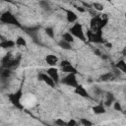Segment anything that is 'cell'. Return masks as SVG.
Instances as JSON below:
<instances>
[{"label": "cell", "mask_w": 126, "mask_h": 126, "mask_svg": "<svg viewBox=\"0 0 126 126\" xmlns=\"http://www.w3.org/2000/svg\"><path fill=\"white\" fill-rule=\"evenodd\" d=\"M38 79L39 80H41V81H43L47 86H49V87H54L55 85H56V83L46 74V73H40L39 75H38Z\"/></svg>", "instance_id": "cell-10"}, {"label": "cell", "mask_w": 126, "mask_h": 126, "mask_svg": "<svg viewBox=\"0 0 126 126\" xmlns=\"http://www.w3.org/2000/svg\"><path fill=\"white\" fill-rule=\"evenodd\" d=\"M12 75V69H9V68H6V67H2L0 69V77L4 80L6 79H9Z\"/></svg>", "instance_id": "cell-13"}, {"label": "cell", "mask_w": 126, "mask_h": 126, "mask_svg": "<svg viewBox=\"0 0 126 126\" xmlns=\"http://www.w3.org/2000/svg\"><path fill=\"white\" fill-rule=\"evenodd\" d=\"M114 78H115V75L112 72H108V73H105V74L101 75L99 79L102 82H108V81H112Z\"/></svg>", "instance_id": "cell-14"}, {"label": "cell", "mask_w": 126, "mask_h": 126, "mask_svg": "<svg viewBox=\"0 0 126 126\" xmlns=\"http://www.w3.org/2000/svg\"><path fill=\"white\" fill-rule=\"evenodd\" d=\"M69 32L74 36V37H77L79 38L80 40L82 41H86L87 37H86V34L84 32V30H83V26L80 24V23H74L73 26L70 28L69 30Z\"/></svg>", "instance_id": "cell-1"}, {"label": "cell", "mask_w": 126, "mask_h": 126, "mask_svg": "<svg viewBox=\"0 0 126 126\" xmlns=\"http://www.w3.org/2000/svg\"><path fill=\"white\" fill-rule=\"evenodd\" d=\"M22 97H23V92L22 89H19L17 92H15L14 94H11L9 95V100L11 101V103L16 106L19 109H23V104H22Z\"/></svg>", "instance_id": "cell-4"}, {"label": "cell", "mask_w": 126, "mask_h": 126, "mask_svg": "<svg viewBox=\"0 0 126 126\" xmlns=\"http://www.w3.org/2000/svg\"><path fill=\"white\" fill-rule=\"evenodd\" d=\"M113 107H114V109L117 110V111H121V110H122V106H121L120 102H118V101H115V102H114Z\"/></svg>", "instance_id": "cell-27"}, {"label": "cell", "mask_w": 126, "mask_h": 126, "mask_svg": "<svg viewBox=\"0 0 126 126\" xmlns=\"http://www.w3.org/2000/svg\"><path fill=\"white\" fill-rule=\"evenodd\" d=\"M46 74L55 82L58 83L59 82V73H58V69L55 66H52L50 68H48L46 70Z\"/></svg>", "instance_id": "cell-8"}, {"label": "cell", "mask_w": 126, "mask_h": 126, "mask_svg": "<svg viewBox=\"0 0 126 126\" xmlns=\"http://www.w3.org/2000/svg\"><path fill=\"white\" fill-rule=\"evenodd\" d=\"M44 31H45V33L47 34V36H49V37H51V38L54 37V33H55V32H54L53 28H51V27H47V28H45Z\"/></svg>", "instance_id": "cell-23"}, {"label": "cell", "mask_w": 126, "mask_h": 126, "mask_svg": "<svg viewBox=\"0 0 126 126\" xmlns=\"http://www.w3.org/2000/svg\"><path fill=\"white\" fill-rule=\"evenodd\" d=\"M93 7H94V9L96 10V11H102L103 8H104V6H103L101 3H98V2H94V3L93 4Z\"/></svg>", "instance_id": "cell-24"}, {"label": "cell", "mask_w": 126, "mask_h": 126, "mask_svg": "<svg viewBox=\"0 0 126 126\" xmlns=\"http://www.w3.org/2000/svg\"><path fill=\"white\" fill-rule=\"evenodd\" d=\"M39 6L41 7V9H43L45 11L50 10V4H49L48 0H40L39 1Z\"/></svg>", "instance_id": "cell-20"}, {"label": "cell", "mask_w": 126, "mask_h": 126, "mask_svg": "<svg viewBox=\"0 0 126 126\" xmlns=\"http://www.w3.org/2000/svg\"><path fill=\"white\" fill-rule=\"evenodd\" d=\"M45 62L50 67L56 66V64L58 63V57L56 55H54V54H48V55L45 56Z\"/></svg>", "instance_id": "cell-12"}, {"label": "cell", "mask_w": 126, "mask_h": 126, "mask_svg": "<svg viewBox=\"0 0 126 126\" xmlns=\"http://www.w3.org/2000/svg\"><path fill=\"white\" fill-rule=\"evenodd\" d=\"M54 123H55L56 125H59V126H67V122H65L64 120H62V119H60V118L56 119V120L54 121Z\"/></svg>", "instance_id": "cell-26"}, {"label": "cell", "mask_w": 126, "mask_h": 126, "mask_svg": "<svg viewBox=\"0 0 126 126\" xmlns=\"http://www.w3.org/2000/svg\"><path fill=\"white\" fill-rule=\"evenodd\" d=\"M62 39L65 40V41H67V42H70V43L74 42V36L69 32H64L62 34Z\"/></svg>", "instance_id": "cell-18"}, {"label": "cell", "mask_w": 126, "mask_h": 126, "mask_svg": "<svg viewBox=\"0 0 126 126\" xmlns=\"http://www.w3.org/2000/svg\"><path fill=\"white\" fill-rule=\"evenodd\" d=\"M104 1H108V2H109V1H111V0H104Z\"/></svg>", "instance_id": "cell-31"}, {"label": "cell", "mask_w": 126, "mask_h": 126, "mask_svg": "<svg viewBox=\"0 0 126 126\" xmlns=\"http://www.w3.org/2000/svg\"><path fill=\"white\" fill-rule=\"evenodd\" d=\"M58 45H59V47H61L62 49H65V50H70L72 48L71 43L70 42H67V41H65L63 39H61L60 41H58Z\"/></svg>", "instance_id": "cell-17"}, {"label": "cell", "mask_w": 126, "mask_h": 126, "mask_svg": "<svg viewBox=\"0 0 126 126\" xmlns=\"http://www.w3.org/2000/svg\"><path fill=\"white\" fill-rule=\"evenodd\" d=\"M15 44H16L17 46H24V47H26V46H27V41H26V39H25L24 37L19 36V37L16 39Z\"/></svg>", "instance_id": "cell-21"}, {"label": "cell", "mask_w": 126, "mask_h": 126, "mask_svg": "<svg viewBox=\"0 0 126 126\" xmlns=\"http://www.w3.org/2000/svg\"><path fill=\"white\" fill-rule=\"evenodd\" d=\"M104 43V45L107 47V48H111L112 47V44L110 43V42H103Z\"/></svg>", "instance_id": "cell-30"}, {"label": "cell", "mask_w": 126, "mask_h": 126, "mask_svg": "<svg viewBox=\"0 0 126 126\" xmlns=\"http://www.w3.org/2000/svg\"><path fill=\"white\" fill-rule=\"evenodd\" d=\"M74 92L76 94H79L80 96H83V97H89V93L87 92V90L82 86V85H78L77 87L74 88Z\"/></svg>", "instance_id": "cell-11"}, {"label": "cell", "mask_w": 126, "mask_h": 126, "mask_svg": "<svg viewBox=\"0 0 126 126\" xmlns=\"http://www.w3.org/2000/svg\"><path fill=\"white\" fill-rule=\"evenodd\" d=\"M65 12H66V20H67L68 23L74 24V23L77 22L78 16H77V14H76L74 11H72V10H70V9H66Z\"/></svg>", "instance_id": "cell-9"}, {"label": "cell", "mask_w": 126, "mask_h": 126, "mask_svg": "<svg viewBox=\"0 0 126 126\" xmlns=\"http://www.w3.org/2000/svg\"><path fill=\"white\" fill-rule=\"evenodd\" d=\"M60 68H61L62 72H64V73H67V74L68 73H75V74H77V69L68 60H62L61 63H60Z\"/></svg>", "instance_id": "cell-7"}, {"label": "cell", "mask_w": 126, "mask_h": 126, "mask_svg": "<svg viewBox=\"0 0 126 126\" xmlns=\"http://www.w3.org/2000/svg\"><path fill=\"white\" fill-rule=\"evenodd\" d=\"M114 101V96H113V94H106V98H105V102H104V104L106 105V106H109L112 102Z\"/></svg>", "instance_id": "cell-22"}, {"label": "cell", "mask_w": 126, "mask_h": 126, "mask_svg": "<svg viewBox=\"0 0 126 126\" xmlns=\"http://www.w3.org/2000/svg\"><path fill=\"white\" fill-rule=\"evenodd\" d=\"M86 37L88 38V40L90 42H93V43H103L104 42L101 30H97V31L89 30Z\"/></svg>", "instance_id": "cell-2"}, {"label": "cell", "mask_w": 126, "mask_h": 126, "mask_svg": "<svg viewBox=\"0 0 126 126\" xmlns=\"http://www.w3.org/2000/svg\"><path fill=\"white\" fill-rule=\"evenodd\" d=\"M19 61H20V58H18V59L13 58L12 55L10 53H8L2 59V67H6V68H9V69H12V68L16 67L19 64Z\"/></svg>", "instance_id": "cell-5"}, {"label": "cell", "mask_w": 126, "mask_h": 126, "mask_svg": "<svg viewBox=\"0 0 126 126\" xmlns=\"http://www.w3.org/2000/svg\"><path fill=\"white\" fill-rule=\"evenodd\" d=\"M0 21L4 24L7 25H12V26H20V23L18 21V19L16 18V16L14 14H12L10 11H6L4 13L1 14L0 16Z\"/></svg>", "instance_id": "cell-3"}, {"label": "cell", "mask_w": 126, "mask_h": 126, "mask_svg": "<svg viewBox=\"0 0 126 126\" xmlns=\"http://www.w3.org/2000/svg\"><path fill=\"white\" fill-rule=\"evenodd\" d=\"M61 83L68 87H72V88H75L79 85V82L77 80L75 73H68L65 77H63V79L61 80Z\"/></svg>", "instance_id": "cell-6"}, {"label": "cell", "mask_w": 126, "mask_h": 126, "mask_svg": "<svg viewBox=\"0 0 126 126\" xmlns=\"http://www.w3.org/2000/svg\"><path fill=\"white\" fill-rule=\"evenodd\" d=\"M80 122L84 126H92L93 125V122L90 121V120H88V119H86V118H81L80 119Z\"/></svg>", "instance_id": "cell-25"}, {"label": "cell", "mask_w": 126, "mask_h": 126, "mask_svg": "<svg viewBox=\"0 0 126 126\" xmlns=\"http://www.w3.org/2000/svg\"><path fill=\"white\" fill-rule=\"evenodd\" d=\"M77 124H78L77 121H75L74 119H71V120H69L67 122V126H76Z\"/></svg>", "instance_id": "cell-28"}, {"label": "cell", "mask_w": 126, "mask_h": 126, "mask_svg": "<svg viewBox=\"0 0 126 126\" xmlns=\"http://www.w3.org/2000/svg\"><path fill=\"white\" fill-rule=\"evenodd\" d=\"M1 14H2V13H1V12H0V16H1Z\"/></svg>", "instance_id": "cell-32"}, {"label": "cell", "mask_w": 126, "mask_h": 126, "mask_svg": "<svg viewBox=\"0 0 126 126\" xmlns=\"http://www.w3.org/2000/svg\"><path fill=\"white\" fill-rule=\"evenodd\" d=\"M92 109H93V111H94V114H103V113H105V107L102 104L94 105Z\"/></svg>", "instance_id": "cell-15"}, {"label": "cell", "mask_w": 126, "mask_h": 126, "mask_svg": "<svg viewBox=\"0 0 126 126\" xmlns=\"http://www.w3.org/2000/svg\"><path fill=\"white\" fill-rule=\"evenodd\" d=\"M115 67H116L118 70H120L122 73H125V72H126V63H125L124 60H120V61H118L117 64L115 65Z\"/></svg>", "instance_id": "cell-19"}, {"label": "cell", "mask_w": 126, "mask_h": 126, "mask_svg": "<svg viewBox=\"0 0 126 126\" xmlns=\"http://www.w3.org/2000/svg\"><path fill=\"white\" fill-rule=\"evenodd\" d=\"M14 45H16V44H15V41H13V40L5 39L0 42V47H2V48H11Z\"/></svg>", "instance_id": "cell-16"}, {"label": "cell", "mask_w": 126, "mask_h": 126, "mask_svg": "<svg viewBox=\"0 0 126 126\" xmlns=\"http://www.w3.org/2000/svg\"><path fill=\"white\" fill-rule=\"evenodd\" d=\"M77 10H78L79 12H81V13H84V12L86 11L85 7H83V6H78V7H77Z\"/></svg>", "instance_id": "cell-29"}]
</instances>
